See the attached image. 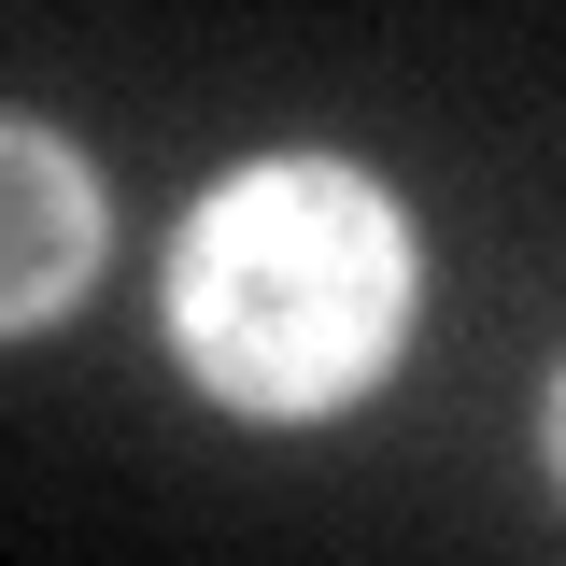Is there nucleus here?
Masks as SVG:
<instances>
[{
	"mask_svg": "<svg viewBox=\"0 0 566 566\" xmlns=\"http://www.w3.org/2000/svg\"><path fill=\"white\" fill-rule=\"evenodd\" d=\"M538 453H553V482H566V368H553V397H538Z\"/></svg>",
	"mask_w": 566,
	"mask_h": 566,
	"instance_id": "nucleus-3",
	"label": "nucleus"
},
{
	"mask_svg": "<svg viewBox=\"0 0 566 566\" xmlns=\"http://www.w3.org/2000/svg\"><path fill=\"white\" fill-rule=\"evenodd\" d=\"M0 185H14V255H0V326L43 340L71 297L99 283V170L71 156L43 114L0 128Z\"/></svg>",
	"mask_w": 566,
	"mask_h": 566,
	"instance_id": "nucleus-2",
	"label": "nucleus"
},
{
	"mask_svg": "<svg viewBox=\"0 0 566 566\" xmlns=\"http://www.w3.org/2000/svg\"><path fill=\"white\" fill-rule=\"evenodd\" d=\"M424 326V227L382 170L326 142L241 156L170 241V354L241 424L354 411Z\"/></svg>",
	"mask_w": 566,
	"mask_h": 566,
	"instance_id": "nucleus-1",
	"label": "nucleus"
}]
</instances>
